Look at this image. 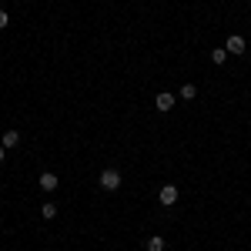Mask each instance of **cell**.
<instances>
[{"mask_svg": "<svg viewBox=\"0 0 251 251\" xmlns=\"http://www.w3.org/2000/svg\"><path fill=\"white\" fill-rule=\"evenodd\" d=\"M97 184H100L104 191H117V188H121V171H114V168L100 171V177H97Z\"/></svg>", "mask_w": 251, "mask_h": 251, "instance_id": "1", "label": "cell"}, {"mask_svg": "<svg viewBox=\"0 0 251 251\" xmlns=\"http://www.w3.org/2000/svg\"><path fill=\"white\" fill-rule=\"evenodd\" d=\"M177 198H181V191H177V184H164V188L157 191V201H161L164 208H174V204H177Z\"/></svg>", "mask_w": 251, "mask_h": 251, "instance_id": "2", "label": "cell"}, {"mask_svg": "<svg viewBox=\"0 0 251 251\" xmlns=\"http://www.w3.org/2000/svg\"><path fill=\"white\" fill-rule=\"evenodd\" d=\"M225 50H228V54H245V50H248V44H245L241 34H231V37L225 40Z\"/></svg>", "mask_w": 251, "mask_h": 251, "instance_id": "3", "label": "cell"}, {"mask_svg": "<svg viewBox=\"0 0 251 251\" xmlns=\"http://www.w3.org/2000/svg\"><path fill=\"white\" fill-rule=\"evenodd\" d=\"M37 184H40V191H57L60 181H57V174H54V171H44L37 177Z\"/></svg>", "mask_w": 251, "mask_h": 251, "instance_id": "4", "label": "cell"}, {"mask_svg": "<svg viewBox=\"0 0 251 251\" xmlns=\"http://www.w3.org/2000/svg\"><path fill=\"white\" fill-rule=\"evenodd\" d=\"M174 100H177V97H174L171 91H161V94L154 97V107H157V111H171V107H174Z\"/></svg>", "mask_w": 251, "mask_h": 251, "instance_id": "5", "label": "cell"}, {"mask_svg": "<svg viewBox=\"0 0 251 251\" xmlns=\"http://www.w3.org/2000/svg\"><path fill=\"white\" fill-rule=\"evenodd\" d=\"M0 144H3L7 151H14V148L20 144V131H14V127H7V131H3V137H0Z\"/></svg>", "mask_w": 251, "mask_h": 251, "instance_id": "6", "label": "cell"}, {"mask_svg": "<svg viewBox=\"0 0 251 251\" xmlns=\"http://www.w3.org/2000/svg\"><path fill=\"white\" fill-rule=\"evenodd\" d=\"M144 248H148V251H164V248H168V241H164L161 234H151V238L144 241Z\"/></svg>", "mask_w": 251, "mask_h": 251, "instance_id": "7", "label": "cell"}, {"mask_svg": "<svg viewBox=\"0 0 251 251\" xmlns=\"http://www.w3.org/2000/svg\"><path fill=\"white\" fill-rule=\"evenodd\" d=\"M40 214H44L47 221H50V218H57V204H54V201H44V204H40Z\"/></svg>", "mask_w": 251, "mask_h": 251, "instance_id": "8", "label": "cell"}, {"mask_svg": "<svg viewBox=\"0 0 251 251\" xmlns=\"http://www.w3.org/2000/svg\"><path fill=\"white\" fill-rule=\"evenodd\" d=\"M225 60H228V50H225V47H214L211 50V64H225Z\"/></svg>", "mask_w": 251, "mask_h": 251, "instance_id": "9", "label": "cell"}, {"mask_svg": "<svg viewBox=\"0 0 251 251\" xmlns=\"http://www.w3.org/2000/svg\"><path fill=\"white\" fill-rule=\"evenodd\" d=\"M181 97H184V100H194V97H198V87H194V84H184V87H181Z\"/></svg>", "mask_w": 251, "mask_h": 251, "instance_id": "10", "label": "cell"}, {"mask_svg": "<svg viewBox=\"0 0 251 251\" xmlns=\"http://www.w3.org/2000/svg\"><path fill=\"white\" fill-rule=\"evenodd\" d=\"M7 24H10V14H7V10H0V30H3Z\"/></svg>", "mask_w": 251, "mask_h": 251, "instance_id": "11", "label": "cell"}, {"mask_svg": "<svg viewBox=\"0 0 251 251\" xmlns=\"http://www.w3.org/2000/svg\"><path fill=\"white\" fill-rule=\"evenodd\" d=\"M3 157H7V148H3V144H0V164H3Z\"/></svg>", "mask_w": 251, "mask_h": 251, "instance_id": "12", "label": "cell"}]
</instances>
